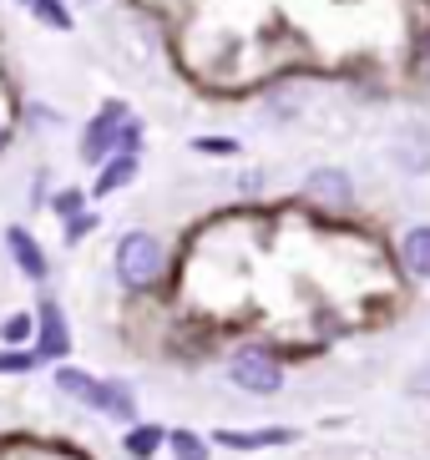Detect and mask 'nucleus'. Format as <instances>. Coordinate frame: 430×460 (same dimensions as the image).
<instances>
[{"mask_svg": "<svg viewBox=\"0 0 430 460\" xmlns=\"http://www.w3.org/2000/svg\"><path fill=\"white\" fill-rule=\"evenodd\" d=\"M162 269H167V258H162V243L152 238V233H127L117 243V279L132 294H142V288H152L162 279Z\"/></svg>", "mask_w": 430, "mask_h": 460, "instance_id": "f257e3e1", "label": "nucleus"}, {"mask_svg": "<svg viewBox=\"0 0 430 460\" xmlns=\"http://www.w3.org/2000/svg\"><path fill=\"white\" fill-rule=\"evenodd\" d=\"M56 390H61V394H76L81 405L102 410V415H117V420H137V405H132V394L121 390V385H102V379L81 375V369H56Z\"/></svg>", "mask_w": 430, "mask_h": 460, "instance_id": "f03ea898", "label": "nucleus"}, {"mask_svg": "<svg viewBox=\"0 0 430 460\" xmlns=\"http://www.w3.org/2000/svg\"><path fill=\"white\" fill-rule=\"evenodd\" d=\"M228 379L248 394H273L283 385V369H279V359H269L264 349H238L233 365H228Z\"/></svg>", "mask_w": 430, "mask_h": 460, "instance_id": "7ed1b4c3", "label": "nucleus"}, {"mask_svg": "<svg viewBox=\"0 0 430 460\" xmlns=\"http://www.w3.org/2000/svg\"><path fill=\"white\" fill-rule=\"evenodd\" d=\"M121 142H127V111H121L117 102H112V107L102 111V117H96L92 127H86L81 157H86V163H102V157H107L112 147H121Z\"/></svg>", "mask_w": 430, "mask_h": 460, "instance_id": "20e7f679", "label": "nucleus"}, {"mask_svg": "<svg viewBox=\"0 0 430 460\" xmlns=\"http://www.w3.org/2000/svg\"><path fill=\"white\" fill-rule=\"evenodd\" d=\"M309 198L324 208H350L354 203V188H350V177L339 172V167H319V172H309Z\"/></svg>", "mask_w": 430, "mask_h": 460, "instance_id": "39448f33", "label": "nucleus"}, {"mask_svg": "<svg viewBox=\"0 0 430 460\" xmlns=\"http://www.w3.org/2000/svg\"><path fill=\"white\" fill-rule=\"evenodd\" d=\"M40 354L51 359V354H67L71 334H67V319H61V304L56 298H40Z\"/></svg>", "mask_w": 430, "mask_h": 460, "instance_id": "423d86ee", "label": "nucleus"}, {"mask_svg": "<svg viewBox=\"0 0 430 460\" xmlns=\"http://www.w3.org/2000/svg\"><path fill=\"white\" fill-rule=\"evenodd\" d=\"M400 258L405 269L416 273V279H430V223H420V228H410L400 238Z\"/></svg>", "mask_w": 430, "mask_h": 460, "instance_id": "0eeeda50", "label": "nucleus"}, {"mask_svg": "<svg viewBox=\"0 0 430 460\" xmlns=\"http://www.w3.org/2000/svg\"><path fill=\"white\" fill-rule=\"evenodd\" d=\"M5 243H11L15 263L26 269V279H46V258H40V243L31 238L26 228H11V233H5Z\"/></svg>", "mask_w": 430, "mask_h": 460, "instance_id": "6e6552de", "label": "nucleus"}, {"mask_svg": "<svg viewBox=\"0 0 430 460\" xmlns=\"http://www.w3.org/2000/svg\"><path fill=\"white\" fill-rule=\"evenodd\" d=\"M405 142L395 147V157H400V167H410V172H426L430 167V127H416V132H400Z\"/></svg>", "mask_w": 430, "mask_h": 460, "instance_id": "1a4fd4ad", "label": "nucleus"}, {"mask_svg": "<svg viewBox=\"0 0 430 460\" xmlns=\"http://www.w3.org/2000/svg\"><path fill=\"white\" fill-rule=\"evenodd\" d=\"M218 440H223L228 450H264V446H289L294 435H289V430H248V435H243V430H223Z\"/></svg>", "mask_w": 430, "mask_h": 460, "instance_id": "9d476101", "label": "nucleus"}, {"mask_svg": "<svg viewBox=\"0 0 430 460\" xmlns=\"http://www.w3.org/2000/svg\"><path fill=\"white\" fill-rule=\"evenodd\" d=\"M162 440H167V435H162L157 425H137V430H127V456H132V460H152Z\"/></svg>", "mask_w": 430, "mask_h": 460, "instance_id": "9b49d317", "label": "nucleus"}, {"mask_svg": "<svg viewBox=\"0 0 430 460\" xmlns=\"http://www.w3.org/2000/svg\"><path fill=\"white\" fill-rule=\"evenodd\" d=\"M132 172H137L132 157H112V163L102 167V177H96V192H117V188H127V182H132Z\"/></svg>", "mask_w": 430, "mask_h": 460, "instance_id": "f8f14e48", "label": "nucleus"}, {"mask_svg": "<svg viewBox=\"0 0 430 460\" xmlns=\"http://www.w3.org/2000/svg\"><path fill=\"white\" fill-rule=\"evenodd\" d=\"M167 440H173L177 460H208V446H202V440H198V435H193V430H173V435H167Z\"/></svg>", "mask_w": 430, "mask_h": 460, "instance_id": "ddd939ff", "label": "nucleus"}, {"mask_svg": "<svg viewBox=\"0 0 430 460\" xmlns=\"http://www.w3.org/2000/svg\"><path fill=\"white\" fill-rule=\"evenodd\" d=\"M21 5H31V11H36L46 26H56V31H67V26H71V15L61 11V0H21Z\"/></svg>", "mask_w": 430, "mask_h": 460, "instance_id": "4468645a", "label": "nucleus"}, {"mask_svg": "<svg viewBox=\"0 0 430 460\" xmlns=\"http://www.w3.org/2000/svg\"><path fill=\"white\" fill-rule=\"evenodd\" d=\"M0 339H5V344H21V339H31V319H26V314H11V319L0 324Z\"/></svg>", "mask_w": 430, "mask_h": 460, "instance_id": "2eb2a0df", "label": "nucleus"}, {"mask_svg": "<svg viewBox=\"0 0 430 460\" xmlns=\"http://www.w3.org/2000/svg\"><path fill=\"white\" fill-rule=\"evenodd\" d=\"M40 354H0V375H26V369H36Z\"/></svg>", "mask_w": 430, "mask_h": 460, "instance_id": "dca6fc26", "label": "nucleus"}, {"mask_svg": "<svg viewBox=\"0 0 430 460\" xmlns=\"http://www.w3.org/2000/svg\"><path fill=\"white\" fill-rule=\"evenodd\" d=\"M92 223H96L92 213H76V217H71V228H67V243H76V238H86V233H92Z\"/></svg>", "mask_w": 430, "mask_h": 460, "instance_id": "f3484780", "label": "nucleus"}, {"mask_svg": "<svg viewBox=\"0 0 430 460\" xmlns=\"http://www.w3.org/2000/svg\"><path fill=\"white\" fill-rule=\"evenodd\" d=\"M56 213H61V217H76V213H81V192H61V198H56Z\"/></svg>", "mask_w": 430, "mask_h": 460, "instance_id": "a211bd4d", "label": "nucleus"}, {"mask_svg": "<svg viewBox=\"0 0 430 460\" xmlns=\"http://www.w3.org/2000/svg\"><path fill=\"white\" fill-rule=\"evenodd\" d=\"M198 152H233V142H218V137H202Z\"/></svg>", "mask_w": 430, "mask_h": 460, "instance_id": "6ab92c4d", "label": "nucleus"}, {"mask_svg": "<svg viewBox=\"0 0 430 460\" xmlns=\"http://www.w3.org/2000/svg\"><path fill=\"white\" fill-rule=\"evenodd\" d=\"M420 71L430 76V31H426V41H420Z\"/></svg>", "mask_w": 430, "mask_h": 460, "instance_id": "aec40b11", "label": "nucleus"}]
</instances>
